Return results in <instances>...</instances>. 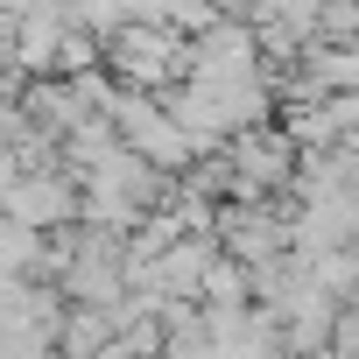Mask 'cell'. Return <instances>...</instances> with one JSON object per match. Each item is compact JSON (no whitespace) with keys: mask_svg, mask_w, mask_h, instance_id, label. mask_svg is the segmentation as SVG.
<instances>
[{"mask_svg":"<svg viewBox=\"0 0 359 359\" xmlns=\"http://www.w3.org/2000/svg\"><path fill=\"white\" fill-rule=\"evenodd\" d=\"M8 219H22V226H36V233H57L64 219H85V191L71 184L64 169H43V176L15 169V176H8Z\"/></svg>","mask_w":359,"mask_h":359,"instance_id":"cell-1","label":"cell"},{"mask_svg":"<svg viewBox=\"0 0 359 359\" xmlns=\"http://www.w3.org/2000/svg\"><path fill=\"white\" fill-rule=\"evenodd\" d=\"M113 338H120V310H99V303H71V317H64V359H106L113 352Z\"/></svg>","mask_w":359,"mask_h":359,"instance_id":"cell-2","label":"cell"}]
</instances>
